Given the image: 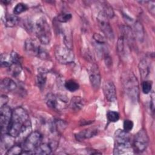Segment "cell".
Returning a JSON list of instances; mask_svg holds the SVG:
<instances>
[{"instance_id":"f546056e","label":"cell","mask_w":155,"mask_h":155,"mask_svg":"<svg viewBox=\"0 0 155 155\" xmlns=\"http://www.w3.org/2000/svg\"><path fill=\"white\" fill-rule=\"evenodd\" d=\"M72 16L70 13H62L59 14L57 17V20L60 22H67L70 21Z\"/></svg>"},{"instance_id":"30bf717a","label":"cell","mask_w":155,"mask_h":155,"mask_svg":"<svg viewBox=\"0 0 155 155\" xmlns=\"http://www.w3.org/2000/svg\"><path fill=\"white\" fill-rule=\"evenodd\" d=\"M89 79L92 87L94 90H97L101 85V77L98 67L93 64L89 70Z\"/></svg>"},{"instance_id":"7c38bea8","label":"cell","mask_w":155,"mask_h":155,"mask_svg":"<svg viewBox=\"0 0 155 155\" xmlns=\"http://www.w3.org/2000/svg\"><path fill=\"white\" fill-rule=\"evenodd\" d=\"M103 91L106 99L110 102H114L117 99L116 90L113 82L107 81L104 82L103 85Z\"/></svg>"},{"instance_id":"52a82bcc","label":"cell","mask_w":155,"mask_h":155,"mask_svg":"<svg viewBox=\"0 0 155 155\" xmlns=\"http://www.w3.org/2000/svg\"><path fill=\"white\" fill-rule=\"evenodd\" d=\"M97 20L101 31L106 37L110 39H113L114 34L112 28L109 23L108 18L102 11H101L97 15Z\"/></svg>"},{"instance_id":"2e32d148","label":"cell","mask_w":155,"mask_h":155,"mask_svg":"<svg viewBox=\"0 0 155 155\" xmlns=\"http://www.w3.org/2000/svg\"><path fill=\"white\" fill-rule=\"evenodd\" d=\"M14 137L8 133H4L1 137V148L7 149V150L13 145Z\"/></svg>"},{"instance_id":"4316f807","label":"cell","mask_w":155,"mask_h":155,"mask_svg":"<svg viewBox=\"0 0 155 155\" xmlns=\"http://www.w3.org/2000/svg\"><path fill=\"white\" fill-rule=\"evenodd\" d=\"M27 9V6L24 3H18L13 8V13L16 15H19L22 12L26 11Z\"/></svg>"},{"instance_id":"d6986e66","label":"cell","mask_w":155,"mask_h":155,"mask_svg":"<svg viewBox=\"0 0 155 155\" xmlns=\"http://www.w3.org/2000/svg\"><path fill=\"white\" fill-rule=\"evenodd\" d=\"M19 22V18L15 14H8L5 17V24L8 27L16 26Z\"/></svg>"},{"instance_id":"9a60e30c","label":"cell","mask_w":155,"mask_h":155,"mask_svg":"<svg viewBox=\"0 0 155 155\" xmlns=\"http://www.w3.org/2000/svg\"><path fill=\"white\" fill-rule=\"evenodd\" d=\"M150 64L145 59H142L139 64V69L140 74L142 79H145L150 73Z\"/></svg>"},{"instance_id":"3957f363","label":"cell","mask_w":155,"mask_h":155,"mask_svg":"<svg viewBox=\"0 0 155 155\" xmlns=\"http://www.w3.org/2000/svg\"><path fill=\"white\" fill-rule=\"evenodd\" d=\"M35 31L39 42L48 44L51 38V28L48 22L44 17L38 19L35 25Z\"/></svg>"},{"instance_id":"6da1fadb","label":"cell","mask_w":155,"mask_h":155,"mask_svg":"<svg viewBox=\"0 0 155 155\" xmlns=\"http://www.w3.org/2000/svg\"><path fill=\"white\" fill-rule=\"evenodd\" d=\"M31 130V124L27 112L22 107L15 108L12 112L7 133L15 138L25 140Z\"/></svg>"},{"instance_id":"e0dca14e","label":"cell","mask_w":155,"mask_h":155,"mask_svg":"<svg viewBox=\"0 0 155 155\" xmlns=\"http://www.w3.org/2000/svg\"><path fill=\"white\" fill-rule=\"evenodd\" d=\"M52 151L51 147L48 143L40 144L33 152V154H49Z\"/></svg>"},{"instance_id":"5b68a950","label":"cell","mask_w":155,"mask_h":155,"mask_svg":"<svg viewBox=\"0 0 155 155\" xmlns=\"http://www.w3.org/2000/svg\"><path fill=\"white\" fill-rule=\"evenodd\" d=\"M54 54L57 61L63 64L71 63L74 59V55L71 48H70L65 45L57 47L55 49Z\"/></svg>"},{"instance_id":"1f68e13d","label":"cell","mask_w":155,"mask_h":155,"mask_svg":"<svg viewBox=\"0 0 155 155\" xmlns=\"http://www.w3.org/2000/svg\"><path fill=\"white\" fill-rule=\"evenodd\" d=\"M133 125L134 124L132 120L127 119L124 122V130L127 132H128L133 129Z\"/></svg>"},{"instance_id":"7a4b0ae2","label":"cell","mask_w":155,"mask_h":155,"mask_svg":"<svg viewBox=\"0 0 155 155\" xmlns=\"http://www.w3.org/2000/svg\"><path fill=\"white\" fill-rule=\"evenodd\" d=\"M130 136L128 132L117 130L114 134V154H121L130 150L131 148Z\"/></svg>"},{"instance_id":"8fae6325","label":"cell","mask_w":155,"mask_h":155,"mask_svg":"<svg viewBox=\"0 0 155 155\" xmlns=\"http://www.w3.org/2000/svg\"><path fill=\"white\" fill-rule=\"evenodd\" d=\"M41 47L38 42L33 39L28 38L25 41L24 49L25 52L31 56H38Z\"/></svg>"},{"instance_id":"cb8c5ba5","label":"cell","mask_w":155,"mask_h":155,"mask_svg":"<svg viewBox=\"0 0 155 155\" xmlns=\"http://www.w3.org/2000/svg\"><path fill=\"white\" fill-rule=\"evenodd\" d=\"M8 69L11 74L14 76H16L21 73L22 71V67L19 61L14 62L10 67H8Z\"/></svg>"},{"instance_id":"e575fe53","label":"cell","mask_w":155,"mask_h":155,"mask_svg":"<svg viewBox=\"0 0 155 155\" xmlns=\"http://www.w3.org/2000/svg\"><path fill=\"white\" fill-rule=\"evenodd\" d=\"M105 62L106 65H107L108 67L110 66L111 65V63H112L111 59L109 56V55L107 54V53H105Z\"/></svg>"},{"instance_id":"83f0119b","label":"cell","mask_w":155,"mask_h":155,"mask_svg":"<svg viewBox=\"0 0 155 155\" xmlns=\"http://www.w3.org/2000/svg\"><path fill=\"white\" fill-rule=\"evenodd\" d=\"M101 11L108 18V19L112 18L114 16V12L112 7L107 3L104 4V5L103 6V10H102Z\"/></svg>"},{"instance_id":"d6a6232c","label":"cell","mask_w":155,"mask_h":155,"mask_svg":"<svg viewBox=\"0 0 155 155\" xmlns=\"http://www.w3.org/2000/svg\"><path fill=\"white\" fill-rule=\"evenodd\" d=\"M8 101V97L6 95H2L1 96V100H0L1 108L6 105Z\"/></svg>"},{"instance_id":"277c9868","label":"cell","mask_w":155,"mask_h":155,"mask_svg":"<svg viewBox=\"0 0 155 155\" xmlns=\"http://www.w3.org/2000/svg\"><path fill=\"white\" fill-rule=\"evenodd\" d=\"M42 140V136L39 132H31L24 140V142L23 144V151H30L32 153V154H33V151L40 144H41Z\"/></svg>"},{"instance_id":"7402d4cb","label":"cell","mask_w":155,"mask_h":155,"mask_svg":"<svg viewBox=\"0 0 155 155\" xmlns=\"http://www.w3.org/2000/svg\"><path fill=\"white\" fill-rule=\"evenodd\" d=\"M45 102L48 107L56 108L58 105L57 97L52 93H48L45 97Z\"/></svg>"},{"instance_id":"d4e9b609","label":"cell","mask_w":155,"mask_h":155,"mask_svg":"<svg viewBox=\"0 0 155 155\" xmlns=\"http://www.w3.org/2000/svg\"><path fill=\"white\" fill-rule=\"evenodd\" d=\"M65 88L70 91H74L79 88V84L73 80H68L65 82Z\"/></svg>"},{"instance_id":"f1b7e54d","label":"cell","mask_w":155,"mask_h":155,"mask_svg":"<svg viewBox=\"0 0 155 155\" xmlns=\"http://www.w3.org/2000/svg\"><path fill=\"white\" fill-rule=\"evenodd\" d=\"M108 120L111 122H116L119 119V114L114 111H108L107 114Z\"/></svg>"},{"instance_id":"4fadbf2b","label":"cell","mask_w":155,"mask_h":155,"mask_svg":"<svg viewBox=\"0 0 155 155\" xmlns=\"http://www.w3.org/2000/svg\"><path fill=\"white\" fill-rule=\"evenodd\" d=\"M19 61V55L14 51L10 53H2L1 55V64L5 67H10L14 62Z\"/></svg>"},{"instance_id":"4dcf8cb0","label":"cell","mask_w":155,"mask_h":155,"mask_svg":"<svg viewBox=\"0 0 155 155\" xmlns=\"http://www.w3.org/2000/svg\"><path fill=\"white\" fill-rule=\"evenodd\" d=\"M152 88V82L149 81H144L142 83V91L144 94H148L149 93Z\"/></svg>"},{"instance_id":"5bb4252c","label":"cell","mask_w":155,"mask_h":155,"mask_svg":"<svg viewBox=\"0 0 155 155\" xmlns=\"http://www.w3.org/2000/svg\"><path fill=\"white\" fill-rule=\"evenodd\" d=\"M47 80V71L44 69L40 68L36 76V84L40 89L44 88Z\"/></svg>"},{"instance_id":"ffe728a7","label":"cell","mask_w":155,"mask_h":155,"mask_svg":"<svg viewBox=\"0 0 155 155\" xmlns=\"http://www.w3.org/2000/svg\"><path fill=\"white\" fill-rule=\"evenodd\" d=\"M134 28L136 37L139 41H142L144 38V29L142 24L139 21L136 22Z\"/></svg>"},{"instance_id":"9c48e42d","label":"cell","mask_w":155,"mask_h":155,"mask_svg":"<svg viewBox=\"0 0 155 155\" xmlns=\"http://www.w3.org/2000/svg\"><path fill=\"white\" fill-rule=\"evenodd\" d=\"M12 111L10 108L5 105L0 110V123L2 134L7 133L8 128L12 116Z\"/></svg>"},{"instance_id":"ba28073f","label":"cell","mask_w":155,"mask_h":155,"mask_svg":"<svg viewBox=\"0 0 155 155\" xmlns=\"http://www.w3.org/2000/svg\"><path fill=\"white\" fill-rule=\"evenodd\" d=\"M127 93L131 100L136 101L138 97L139 88L136 78L133 75L128 76L125 82Z\"/></svg>"},{"instance_id":"8992f818","label":"cell","mask_w":155,"mask_h":155,"mask_svg":"<svg viewBox=\"0 0 155 155\" xmlns=\"http://www.w3.org/2000/svg\"><path fill=\"white\" fill-rule=\"evenodd\" d=\"M148 137L144 129L140 130L135 135L133 140V148L139 153L145 150L148 145Z\"/></svg>"},{"instance_id":"603a6c76","label":"cell","mask_w":155,"mask_h":155,"mask_svg":"<svg viewBox=\"0 0 155 155\" xmlns=\"http://www.w3.org/2000/svg\"><path fill=\"white\" fill-rule=\"evenodd\" d=\"M84 105L83 100L79 97H74L70 102L71 108L76 111L80 110Z\"/></svg>"},{"instance_id":"44dd1931","label":"cell","mask_w":155,"mask_h":155,"mask_svg":"<svg viewBox=\"0 0 155 155\" xmlns=\"http://www.w3.org/2000/svg\"><path fill=\"white\" fill-rule=\"evenodd\" d=\"M96 134V130L93 129H88L86 130H84L79 133H78L76 137L77 140H82L87 138H90Z\"/></svg>"},{"instance_id":"484cf974","label":"cell","mask_w":155,"mask_h":155,"mask_svg":"<svg viewBox=\"0 0 155 155\" xmlns=\"http://www.w3.org/2000/svg\"><path fill=\"white\" fill-rule=\"evenodd\" d=\"M23 151V148L18 145H13L12 147H10L7 151L6 154L8 155H15V154H22Z\"/></svg>"},{"instance_id":"836d02e7","label":"cell","mask_w":155,"mask_h":155,"mask_svg":"<svg viewBox=\"0 0 155 155\" xmlns=\"http://www.w3.org/2000/svg\"><path fill=\"white\" fill-rule=\"evenodd\" d=\"M148 3V8L150 12V13L154 15V10H155V7H154V1H148L147 2Z\"/></svg>"},{"instance_id":"ac0fdd59","label":"cell","mask_w":155,"mask_h":155,"mask_svg":"<svg viewBox=\"0 0 155 155\" xmlns=\"http://www.w3.org/2000/svg\"><path fill=\"white\" fill-rule=\"evenodd\" d=\"M1 88L6 91H13L17 87L16 84L13 80L10 78H5L2 79L1 82Z\"/></svg>"}]
</instances>
